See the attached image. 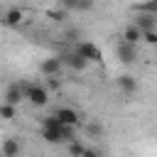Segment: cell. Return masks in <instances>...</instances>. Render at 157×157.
Listing matches in <instances>:
<instances>
[{"mask_svg": "<svg viewBox=\"0 0 157 157\" xmlns=\"http://www.w3.org/2000/svg\"><path fill=\"white\" fill-rule=\"evenodd\" d=\"M22 96H25V101H29L37 108L49 103V91L39 83H22Z\"/></svg>", "mask_w": 157, "mask_h": 157, "instance_id": "1", "label": "cell"}, {"mask_svg": "<svg viewBox=\"0 0 157 157\" xmlns=\"http://www.w3.org/2000/svg\"><path fill=\"white\" fill-rule=\"evenodd\" d=\"M76 54L86 61V64H91V61H96V64H101L103 61V52L93 44V42H81L78 47H76Z\"/></svg>", "mask_w": 157, "mask_h": 157, "instance_id": "2", "label": "cell"}, {"mask_svg": "<svg viewBox=\"0 0 157 157\" xmlns=\"http://www.w3.org/2000/svg\"><path fill=\"white\" fill-rule=\"evenodd\" d=\"M54 118H56L64 128H74V130H76V128H78V123H81V115H78L74 108H66V105H64V108H59V110L54 113Z\"/></svg>", "mask_w": 157, "mask_h": 157, "instance_id": "3", "label": "cell"}, {"mask_svg": "<svg viewBox=\"0 0 157 157\" xmlns=\"http://www.w3.org/2000/svg\"><path fill=\"white\" fill-rule=\"evenodd\" d=\"M61 56H49V59H44L42 64H39V74L42 76H47V78H54V76H59V71H61Z\"/></svg>", "mask_w": 157, "mask_h": 157, "instance_id": "4", "label": "cell"}, {"mask_svg": "<svg viewBox=\"0 0 157 157\" xmlns=\"http://www.w3.org/2000/svg\"><path fill=\"white\" fill-rule=\"evenodd\" d=\"M115 56H118V61H123V64H132V61L137 59V47H130V44L120 42V44L115 47Z\"/></svg>", "mask_w": 157, "mask_h": 157, "instance_id": "5", "label": "cell"}, {"mask_svg": "<svg viewBox=\"0 0 157 157\" xmlns=\"http://www.w3.org/2000/svg\"><path fill=\"white\" fill-rule=\"evenodd\" d=\"M22 22H25V10L22 7H10L2 15V25H7V27H20Z\"/></svg>", "mask_w": 157, "mask_h": 157, "instance_id": "6", "label": "cell"}, {"mask_svg": "<svg viewBox=\"0 0 157 157\" xmlns=\"http://www.w3.org/2000/svg\"><path fill=\"white\" fill-rule=\"evenodd\" d=\"M22 101H25V96H22V81H20V83H12L5 91V105H15L17 108Z\"/></svg>", "mask_w": 157, "mask_h": 157, "instance_id": "7", "label": "cell"}, {"mask_svg": "<svg viewBox=\"0 0 157 157\" xmlns=\"http://www.w3.org/2000/svg\"><path fill=\"white\" fill-rule=\"evenodd\" d=\"M20 150H22L20 140H15V137H5L2 145H0V157H20Z\"/></svg>", "mask_w": 157, "mask_h": 157, "instance_id": "8", "label": "cell"}, {"mask_svg": "<svg viewBox=\"0 0 157 157\" xmlns=\"http://www.w3.org/2000/svg\"><path fill=\"white\" fill-rule=\"evenodd\" d=\"M118 88L130 96V93L137 91V78H135L132 74H123V76H118Z\"/></svg>", "mask_w": 157, "mask_h": 157, "instance_id": "9", "label": "cell"}, {"mask_svg": "<svg viewBox=\"0 0 157 157\" xmlns=\"http://www.w3.org/2000/svg\"><path fill=\"white\" fill-rule=\"evenodd\" d=\"M132 27H137L140 32H152V29L157 27L155 15H137V17H135V22H132Z\"/></svg>", "mask_w": 157, "mask_h": 157, "instance_id": "10", "label": "cell"}, {"mask_svg": "<svg viewBox=\"0 0 157 157\" xmlns=\"http://www.w3.org/2000/svg\"><path fill=\"white\" fill-rule=\"evenodd\" d=\"M123 42H125V44H130V47H137V42H142V32H140L137 27L128 25V27H125V32H123Z\"/></svg>", "mask_w": 157, "mask_h": 157, "instance_id": "11", "label": "cell"}, {"mask_svg": "<svg viewBox=\"0 0 157 157\" xmlns=\"http://www.w3.org/2000/svg\"><path fill=\"white\" fill-rule=\"evenodd\" d=\"M61 64H69L71 69H76V71H81V69H86V61L74 52V54H66V56H61Z\"/></svg>", "mask_w": 157, "mask_h": 157, "instance_id": "12", "label": "cell"}, {"mask_svg": "<svg viewBox=\"0 0 157 157\" xmlns=\"http://www.w3.org/2000/svg\"><path fill=\"white\" fill-rule=\"evenodd\" d=\"M15 115H17V108H15V105H5V103L0 105V118H2V120H12Z\"/></svg>", "mask_w": 157, "mask_h": 157, "instance_id": "13", "label": "cell"}, {"mask_svg": "<svg viewBox=\"0 0 157 157\" xmlns=\"http://www.w3.org/2000/svg\"><path fill=\"white\" fill-rule=\"evenodd\" d=\"M83 152H86V147H83L78 140L69 142V155H71V157H83Z\"/></svg>", "mask_w": 157, "mask_h": 157, "instance_id": "14", "label": "cell"}, {"mask_svg": "<svg viewBox=\"0 0 157 157\" xmlns=\"http://www.w3.org/2000/svg\"><path fill=\"white\" fill-rule=\"evenodd\" d=\"M49 17L52 20H64L66 17V10L64 7H54V10H49Z\"/></svg>", "mask_w": 157, "mask_h": 157, "instance_id": "15", "label": "cell"}, {"mask_svg": "<svg viewBox=\"0 0 157 157\" xmlns=\"http://www.w3.org/2000/svg\"><path fill=\"white\" fill-rule=\"evenodd\" d=\"M142 42H147V44H157V32L152 29V32H142Z\"/></svg>", "mask_w": 157, "mask_h": 157, "instance_id": "16", "label": "cell"}, {"mask_svg": "<svg viewBox=\"0 0 157 157\" xmlns=\"http://www.w3.org/2000/svg\"><path fill=\"white\" fill-rule=\"evenodd\" d=\"M59 86H61V81H59V76H54V78H49V81H47V86H44V88H52V91H59Z\"/></svg>", "mask_w": 157, "mask_h": 157, "instance_id": "17", "label": "cell"}, {"mask_svg": "<svg viewBox=\"0 0 157 157\" xmlns=\"http://www.w3.org/2000/svg\"><path fill=\"white\" fill-rule=\"evenodd\" d=\"M83 157H101V152H96V150H88V147H86V152H83Z\"/></svg>", "mask_w": 157, "mask_h": 157, "instance_id": "18", "label": "cell"}, {"mask_svg": "<svg viewBox=\"0 0 157 157\" xmlns=\"http://www.w3.org/2000/svg\"><path fill=\"white\" fill-rule=\"evenodd\" d=\"M88 132H93V135L101 132V125H88Z\"/></svg>", "mask_w": 157, "mask_h": 157, "instance_id": "19", "label": "cell"}]
</instances>
